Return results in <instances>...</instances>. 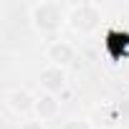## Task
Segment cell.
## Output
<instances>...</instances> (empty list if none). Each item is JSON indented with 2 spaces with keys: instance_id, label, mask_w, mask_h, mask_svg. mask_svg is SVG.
Returning <instances> with one entry per match:
<instances>
[{
  "instance_id": "obj_7",
  "label": "cell",
  "mask_w": 129,
  "mask_h": 129,
  "mask_svg": "<svg viewBox=\"0 0 129 129\" xmlns=\"http://www.w3.org/2000/svg\"><path fill=\"white\" fill-rule=\"evenodd\" d=\"M61 129H94L89 119H81V116H69L66 121L61 124Z\"/></svg>"
},
{
  "instance_id": "obj_8",
  "label": "cell",
  "mask_w": 129,
  "mask_h": 129,
  "mask_svg": "<svg viewBox=\"0 0 129 129\" xmlns=\"http://www.w3.org/2000/svg\"><path fill=\"white\" fill-rule=\"evenodd\" d=\"M20 129H48V126H46V121H41V119H25V121L20 124Z\"/></svg>"
},
{
  "instance_id": "obj_3",
  "label": "cell",
  "mask_w": 129,
  "mask_h": 129,
  "mask_svg": "<svg viewBox=\"0 0 129 129\" xmlns=\"http://www.w3.org/2000/svg\"><path fill=\"white\" fill-rule=\"evenodd\" d=\"M76 58V48L71 41H63V38H53L48 46H46V61L51 66H61L66 69L69 63H74Z\"/></svg>"
},
{
  "instance_id": "obj_2",
  "label": "cell",
  "mask_w": 129,
  "mask_h": 129,
  "mask_svg": "<svg viewBox=\"0 0 129 129\" xmlns=\"http://www.w3.org/2000/svg\"><path fill=\"white\" fill-rule=\"evenodd\" d=\"M101 20H104V13H101L99 3H76L69 10V28L74 33H81V36L96 33Z\"/></svg>"
},
{
  "instance_id": "obj_5",
  "label": "cell",
  "mask_w": 129,
  "mask_h": 129,
  "mask_svg": "<svg viewBox=\"0 0 129 129\" xmlns=\"http://www.w3.org/2000/svg\"><path fill=\"white\" fill-rule=\"evenodd\" d=\"M66 71H63L61 66H48L46 69H41V74H38V86H41V91H46V94H61L63 89H66Z\"/></svg>"
},
{
  "instance_id": "obj_4",
  "label": "cell",
  "mask_w": 129,
  "mask_h": 129,
  "mask_svg": "<svg viewBox=\"0 0 129 129\" xmlns=\"http://www.w3.org/2000/svg\"><path fill=\"white\" fill-rule=\"evenodd\" d=\"M5 104L15 116H28L36 109V94L23 89V86H18V89H10L5 94Z\"/></svg>"
},
{
  "instance_id": "obj_6",
  "label": "cell",
  "mask_w": 129,
  "mask_h": 129,
  "mask_svg": "<svg viewBox=\"0 0 129 129\" xmlns=\"http://www.w3.org/2000/svg\"><path fill=\"white\" fill-rule=\"evenodd\" d=\"M33 114H36V119H41V121L56 119V116L61 114V101H58V96H56V94H46V91L36 94V109H33Z\"/></svg>"
},
{
  "instance_id": "obj_9",
  "label": "cell",
  "mask_w": 129,
  "mask_h": 129,
  "mask_svg": "<svg viewBox=\"0 0 129 129\" xmlns=\"http://www.w3.org/2000/svg\"><path fill=\"white\" fill-rule=\"evenodd\" d=\"M99 129H106V126H99Z\"/></svg>"
},
{
  "instance_id": "obj_1",
  "label": "cell",
  "mask_w": 129,
  "mask_h": 129,
  "mask_svg": "<svg viewBox=\"0 0 129 129\" xmlns=\"http://www.w3.org/2000/svg\"><path fill=\"white\" fill-rule=\"evenodd\" d=\"M30 25L41 33V36H56L63 25H69V13L61 3L56 0H38L28 10Z\"/></svg>"
}]
</instances>
